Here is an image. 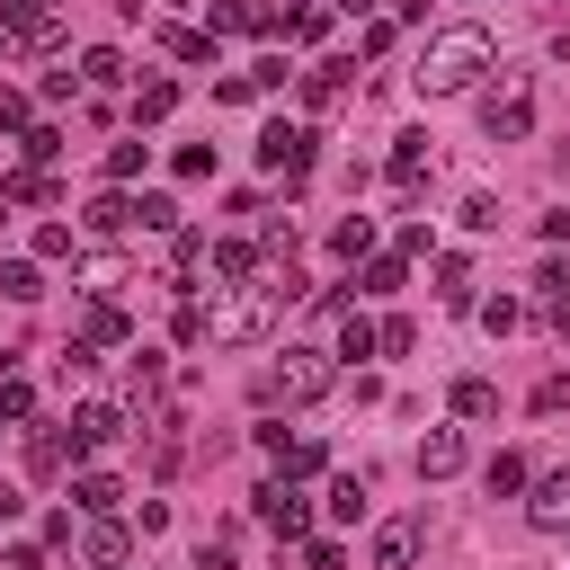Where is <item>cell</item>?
<instances>
[{"label": "cell", "mask_w": 570, "mask_h": 570, "mask_svg": "<svg viewBox=\"0 0 570 570\" xmlns=\"http://www.w3.org/2000/svg\"><path fill=\"white\" fill-rule=\"evenodd\" d=\"M490 62H499V45H490V27H436L410 80H419L428 98H454V89H472V80H481Z\"/></svg>", "instance_id": "cell-1"}, {"label": "cell", "mask_w": 570, "mask_h": 570, "mask_svg": "<svg viewBox=\"0 0 570 570\" xmlns=\"http://www.w3.org/2000/svg\"><path fill=\"white\" fill-rule=\"evenodd\" d=\"M276 312H285L276 276H267V285H240L232 303H214V312H205V338H223V347H249V338H267V330H276Z\"/></svg>", "instance_id": "cell-2"}, {"label": "cell", "mask_w": 570, "mask_h": 570, "mask_svg": "<svg viewBox=\"0 0 570 570\" xmlns=\"http://www.w3.org/2000/svg\"><path fill=\"white\" fill-rule=\"evenodd\" d=\"M338 383V365H330V347H285L267 374H258V401H285V410H303V401H321Z\"/></svg>", "instance_id": "cell-3"}, {"label": "cell", "mask_w": 570, "mask_h": 570, "mask_svg": "<svg viewBox=\"0 0 570 570\" xmlns=\"http://www.w3.org/2000/svg\"><path fill=\"white\" fill-rule=\"evenodd\" d=\"M481 134H490V142H525V134H534V80H525V71H499V80L481 89Z\"/></svg>", "instance_id": "cell-4"}, {"label": "cell", "mask_w": 570, "mask_h": 570, "mask_svg": "<svg viewBox=\"0 0 570 570\" xmlns=\"http://www.w3.org/2000/svg\"><path fill=\"white\" fill-rule=\"evenodd\" d=\"M347 98H356V53H330V62L303 71V107H312V116H338Z\"/></svg>", "instance_id": "cell-5"}, {"label": "cell", "mask_w": 570, "mask_h": 570, "mask_svg": "<svg viewBox=\"0 0 570 570\" xmlns=\"http://www.w3.org/2000/svg\"><path fill=\"white\" fill-rule=\"evenodd\" d=\"M525 490H534V499H525V525H543V534H570V463L534 472Z\"/></svg>", "instance_id": "cell-6"}, {"label": "cell", "mask_w": 570, "mask_h": 570, "mask_svg": "<svg viewBox=\"0 0 570 570\" xmlns=\"http://www.w3.org/2000/svg\"><path fill=\"white\" fill-rule=\"evenodd\" d=\"M258 517L276 525V543H303V534H312V499H303L294 481H267V490H258Z\"/></svg>", "instance_id": "cell-7"}, {"label": "cell", "mask_w": 570, "mask_h": 570, "mask_svg": "<svg viewBox=\"0 0 570 570\" xmlns=\"http://www.w3.org/2000/svg\"><path fill=\"white\" fill-rule=\"evenodd\" d=\"M258 160L285 169V178H303V169H312V125H285V116H276V125L258 134Z\"/></svg>", "instance_id": "cell-8"}, {"label": "cell", "mask_w": 570, "mask_h": 570, "mask_svg": "<svg viewBox=\"0 0 570 570\" xmlns=\"http://www.w3.org/2000/svg\"><path fill=\"white\" fill-rule=\"evenodd\" d=\"M125 436V410L116 401H80L71 410V454H98V445H116Z\"/></svg>", "instance_id": "cell-9"}, {"label": "cell", "mask_w": 570, "mask_h": 570, "mask_svg": "<svg viewBox=\"0 0 570 570\" xmlns=\"http://www.w3.org/2000/svg\"><path fill=\"white\" fill-rule=\"evenodd\" d=\"M258 445L285 463V481H312V472L330 463V454H321V436H285V428H258Z\"/></svg>", "instance_id": "cell-10"}, {"label": "cell", "mask_w": 570, "mask_h": 570, "mask_svg": "<svg viewBox=\"0 0 570 570\" xmlns=\"http://www.w3.org/2000/svg\"><path fill=\"white\" fill-rule=\"evenodd\" d=\"M463 472V428H428L419 436V481H454Z\"/></svg>", "instance_id": "cell-11"}, {"label": "cell", "mask_w": 570, "mask_h": 570, "mask_svg": "<svg viewBox=\"0 0 570 570\" xmlns=\"http://www.w3.org/2000/svg\"><path fill=\"white\" fill-rule=\"evenodd\" d=\"M134 552V525H116V517H89V534H80V561L89 570H116Z\"/></svg>", "instance_id": "cell-12"}, {"label": "cell", "mask_w": 570, "mask_h": 570, "mask_svg": "<svg viewBox=\"0 0 570 570\" xmlns=\"http://www.w3.org/2000/svg\"><path fill=\"white\" fill-rule=\"evenodd\" d=\"M428 169H436L428 134H401V142H392V187H401V196H419V187H428Z\"/></svg>", "instance_id": "cell-13"}, {"label": "cell", "mask_w": 570, "mask_h": 570, "mask_svg": "<svg viewBox=\"0 0 570 570\" xmlns=\"http://www.w3.org/2000/svg\"><path fill=\"white\" fill-rule=\"evenodd\" d=\"M214 36H276L267 0H214Z\"/></svg>", "instance_id": "cell-14"}, {"label": "cell", "mask_w": 570, "mask_h": 570, "mask_svg": "<svg viewBox=\"0 0 570 570\" xmlns=\"http://www.w3.org/2000/svg\"><path fill=\"white\" fill-rule=\"evenodd\" d=\"M9 45H18V53H62V9L45 0L36 18H18V27H9Z\"/></svg>", "instance_id": "cell-15"}, {"label": "cell", "mask_w": 570, "mask_h": 570, "mask_svg": "<svg viewBox=\"0 0 570 570\" xmlns=\"http://www.w3.org/2000/svg\"><path fill=\"white\" fill-rule=\"evenodd\" d=\"M410 561H419V525H410V517L374 525V570H410Z\"/></svg>", "instance_id": "cell-16"}, {"label": "cell", "mask_w": 570, "mask_h": 570, "mask_svg": "<svg viewBox=\"0 0 570 570\" xmlns=\"http://www.w3.org/2000/svg\"><path fill=\"white\" fill-rule=\"evenodd\" d=\"M116 499H125L116 472H80V481H71V508H80V517H116Z\"/></svg>", "instance_id": "cell-17"}, {"label": "cell", "mask_w": 570, "mask_h": 570, "mask_svg": "<svg viewBox=\"0 0 570 570\" xmlns=\"http://www.w3.org/2000/svg\"><path fill=\"white\" fill-rule=\"evenodd\" d=\"M534 285H543V321L570 338V267H561V258H543V267H534Z\"/></svg>", "instance_id": "cell-18"}, {"label": "cell", "mask_w": 570, "mask_h": 570, "mask_svg": "<svg viewBox=\"0 0 570 570\" xmlns=\"http://www.w3.org/2000/svg\"><path fill=\"white\" fill-rule=\"evenodd\" d=\"M0 205H27V214H36V205H53V178L27 160V169H9V178H0Z\"/></svg>", "instance_id": "cell-19"}, {"label": "cell", "mask_w": 570, "mask_h": 570, "mask_svg": "<svg viewBox=\"0 0 570 570\" xmlns=\"http://www.w3.org/2000/svg\"><path fill=\"white\" fill-rule=\"evenodd\" d=\"M80 338H89V347H125V338H134V321H125L116 303H89V312H80Z\"/></svg>", "instance_id": "cell-20"}, {"label": "cell", "mask_w": 570, "mask_h": 570, "mask_svg": "<svg viewBox=\"0 0 570 570\" xmlns=\"http://www.w3.org/2000/svg\"><path fill=\"white\" fill-rule=\"evenodd\" d=\"M454 419H499V383L490 374H463L454 383Z\"/></svg>", "instance_id": "cell-21"}, {"label": "cell", "mask_w": 570, "mask_h": 570, "mask_svg": "<svg viewBox=\"0 0 570 570\" xmlns=\"http://www.w3.org/2000/svg\"><path fill=\"white\" fill-rule=\"evenodd\" d=\"M80 454H71V436H27V472L36 481H53V472H71Z\"/></svg>", "instance_id": "cell-22"}, {"label": "cell", "mask_w": 570, "mask_h": 570, "mask_svg": "<svg viewBox=\"0 0 570 570\" xmlns=\"http://www.w3.org/2000/svg\"><path fill=\"white\" fill-rule=\"evenodd\" d=\"M205 258H214V276H232V285H249V276H258V249H249V240H214Z\"/></svg>", "instance_id": "cell-23"}, {"label": "cell", "mask_w": 570, "mask_h": 570, "mask_svg": "<svg viewBox=\"0 0 570 570\" xmlns=\"http://www.w3.org/2000/svg\"><path fill=\"white\" fill-rule=\"evenodd\" d=\"M0 294H9V303H36V294H45V267H36V258H0Z\"/></svg>", "instance_id": "cell-24"}, {"label": "cell", "mask_w": 570, "mask_h": 570, "mask_svg": "<svg viewBox=\"0 0 570 570\" xmlns=\"http://www.w3.org/2000/svg\"><path fill=\"white\" fill-rule=\"evenodd\" d=\"M80 80H89V89H116V80H125V53H116V45H89V53H80Z\"/></svg>", "instance_id": "cell-25"}, {"label": "cell", "mask_w": 570, "mask_h": 570, "mask_svg": "<svg viewBox=\"0 0 570 570\" xmlns=\"http://www.w3.org/2000/svg\"><path fill=\"white\" fill-rule=\"evenodd\" d=\"M169 107H178V80H142L134 89V125H160Z\"/></svg>", "instance_id": "cell-26"}, {"label": "cell", "mask_w": 570, "mask_h": 570, "mask_svg": "<svg viewBox=\"0 0 570 570\" xmlns=\"http://www.w3.org/2000/svg\"><path fill=\"white\" fill-rule=\"evenodd\" d=\"M330 249H338V258H374V214H347V223L330 232Z\"/></svg>", "instance_id": "cell-27"}, {"label": "cell", "mask_w": 570, "mask_h": 570, "mask_svg": "<svg viewBox=\"0 0 570 570\" xmlns=\"http://www.w3.org/2000/svg\"><path fill=\"white\" fill-rule=\"evenodd\" d=\"M374 347H383V330L365 312H338V356H374Z\"/></svg>", "instance_id": "cell-28"}, {"label": "cell", "mask_w": 570, "mask_h": 570, "mask_svg": "<svg viewBox=\"0 0 570 570\" xmlns=\"http://www.w3.org/2000/svg\"><path fill=\"white\" fill-rule=\"evenodd\" d=\"M481 481H490V499H517L534 472H525V454H490V472H481Z\"/></svg>", "instance_id": "cell-29"}, {"label": "cell", "mask_w": 570, "mask_h": 570, "mask_svg": "<svg viewBox=\"0 0 570 570\" xmlns=\"http://www.w3.org/2000/svg\"><path fill=\"white\" fill-rule=\"evenodd\" d=\"M436 294H445V303H454V312H463V303H472V267H463V258H454V249H445V258H436Z\"/></svg>", "instance_id": "cell-30"}, {"label": "cell", "mask_w": 570, "mask_h": 570, "mask_svg": "<svg viewBox=\"0 0 570 570\" xmlns=\"http://www.w3.org/2000/svg\"><path fill=\"white\" fill-rule=\"evenodd\" d=\"M330 517H338V525H356V517H365V481H356V472H338V481H330Z\"/></svg>", "instance_id": "cell-31"}, {"label": "cell", "mask_w": 570, "mask_h": 570, "mask_svg": "<svg viewBox=\"0 0 570 570\" xmlns=\"http://www.w3.org/2000/svg\"><path fill=\"white\" fill-rule=\"evenodd\" d=\"M160 45H169V53H178V62H214V36H205V27H169V36H160Z\"/></svg>", "instance_id": "cell-32"}, {"label": "cell", "mask_w": 570, "mask_h": 570, "mask_svg": "<svg viewBox=\"0 0 570 570\" xmlns=\"http://www.w3.org/2000/svg\"><path fill=\"white\" fill-rule=\"evenodd\" d=\"M401 276H410L401 258H365V276H356V294H401Z\"/></svg>", "instance_id": "cell-33"}, {"label": "cell", "mask_w": 570, "mask_h": 570, "mask_svg": "<svg viewBox=\"0 0 570 570\" xmlns=\"http://www.w3.org/2000/svg\"><path fill=\"white\" fill-rule=\"evenodd\" d=\"M517 321H525V303H517V294H490V303H481V330H490V338H508Z\"/></svg>", "instance_id": "cell-34"}, {"label": "cell", "mask_w": 570, "mask_h": 570, "mask_svg": "<svg viewBox=\"0 0 570 570\" xmlns=\"http://www.w3.org/2000/svg\"><path fill=\"white\" fill-rule=\"evenodd\" d=\"M285 80H303L285 53H258V62H249V89H285Z\"/></svg>", "instance_id": "cell-35"}, {"label": "cell", "mask_w": 570, "mask_h": 570, "mask_svg": "<svg viewBox=\"0 0 570 570\" xmlns=\"http://www.w3.org/2000/svg\"><path fill=\"white\" fill-rule=\"evenodd\" d=\"M142 160H151V142H116V151H107V178H116V187H125V178H134V169H142Z\"/></svg>", "instance_id": "cell-36"}, {"label": "cell", "mask_w": 570, "mask_h": 570, "mask_svg": "<svg viewBox=\"0 0 570 570\" xmlns=\"http://www.w3.org/2000/svg\"><path fill=\"white\" fill-rule=\"evenodd\" d=\"M125 223H134L125 196H98V205H89V232H125Z\"/></svg>", "instance_id": "cell-37"}, {"label": "cell", "mask_w": 570, "mask_h": 570, "mask_svg": "<svg viewBox=\"0 0 570 570\" xmlns=\"http://www.w3.org/2000/svg\"><path fill=\"white\" fill-rule=\"evenodd\" d=\"M89 365H98V347H89V338H71V347H62V356H53V374H62V383H80V374H89Z\"/></svg>", "instance_id": "cell-38"}, {"label": "cell", "mask_w": 570, "mask_h": 570, "mask_svg": "<svg viewBox=\"0 0 570 570\" xmlns=\"http://www.w3.org/2000/svg\"><path fill=\"white\" fill-rule=\"evenodd\" d=\"M27 116H36V98L27 89H0V134H27Z\"/></svg>", "instance_id": "cell-39"}, {"label": "cell", "mask_w": 570, "mask_h": 570, "mask_svg": "<svg viewBox=\"0 0 570 570\" xmlns=\"http://www.w3.org/2000/svg\"><path fill=\"white\" fill-rule=\"evenodd\" d=\"M18 151H27V160H36V169H53V151H62V134H53V125H36V134H27V142H18Z\"/></svg>", "instance_id": "cell-40"}, {"label": "cell", "mask_w": 570, "mask_h": 570, "mask_svg": "<svg viewBox=\"0 0 570 570\" xmlns=\"http://www.w3.org/2000/svg\"><path fill=\"white\" fill-rule=\"evenodd\" d=\"M134 223H142V232H169V223H178V205H169V196H142V205H134Z\"/></svg>", "instance_id": "cell-41"}, {"label": "cell", "mask_w": 570, "mask_h": 570, "mask_svg": "<svg viewBox=\"0 0 570 570\" xmlns=\"http://www.w3.org/2000/svg\"><path fill=\"white\" fill-rule=\"evenodd\" d=\"M36 258H71V223H36Z\"/></svg>", "instance_id": "cell-42"}, {"label": "cell", "mask_w": 570, "mask_h": 570, "mask_svg": "<svg viewBox=\"0 0 570 570\" xmlns=\"http://www.w3.org/2000/svg\"><path fill=\"white\" fill-rule=\"evenodd\" d=\"M196 570H232V525H223V534H205V543H196Z\"/></svg>", "instance_id": "cell-43"}, {"label": "cell", "mask_w": 570, "mask_h": 570, "mask_svg": "<svg viewBox=\"0 0 570 570\" xmlns=\"http://www.w3.org/2000/svg\"><path fill=\"white\" fill-rule=\"evenodd\" d=\"M534 410H543V419L570 410V374H543V383H534Z\"/></svg>", "instance_id": "cell-44"}, {"label": "cell", "mask_w": 570, "mask_h": 570, "mask_svg": "<svg viewBox=\"0 0 570 570\" xmlns=\"http://www.w3.org/2000/svg\"><path fill=\"white\" fill-rule=\"evenodd\" d=\"M27 410H36V392H27V374H9L0 383V419H27Z\"/></svg>", "instance_id": "cell-45"}, {"label": "cell", "mask_w": 570, "mask_h": 570, "mask_svg": "<svg viewBox=\"0 0 570 570\" xmlns=\"http://www.w3.org/2000/svg\"><path fill=\"white\" fill-rule=\"evenodd\" d=\"M463 223L472 232H499V196H463Z\"/></svg>", "instance_id": "cell-46"}, {"label": "cell", "mask_w": 570, "mask_h": 570, "mask_svg": "<svg viewBox=\"0 0 570 570\" xmlns=\"http://www.w3.org/2000/svg\"><path fill=\"white\" fill-rule=\"evenodd\" d=\"M125 285V258H89V294H116Z\"/></svg>", "instance_id": "cell-47"}, {"label": "cell", "mask_w": 570, "mask_h": 570, "mask_svg": "<svg viewBox=\"0 0 570 570\" xmlns=\"http://www.w3.org/2000/svg\"><path fill=\"white\" fill-rule=\"evenodd\" d=\"M303 570H347V552L338 543H303Z\"/></svg>", "instance_id": "cell-48"}, {"label": "cell", "mask_w": 570, "mask_h": 570, "mask_svg": "<svg viewBox=\"0 0 570 570\" xmlns=\"http://www.w3.org/2000/svg\"><path fill=\"white\" fill-rule=\"evenodd\" d=\"M9 517H27V490H18V481H0V525H9Z\"/></svg>", "instance_id": "cell-49"}, {"label": "cell", "mask_w": 570, "mask_h": 570, "mask_svg": "<svg viewBox=\"0 0 570 570\" xmlns=\"http://www.w3.org/2000/svg\"><path fill=\"white\" fill-rule=\"evenodd\" d=\"M392 18H428V0H392Z\"/></svg>", "instance_id": "cell-50"}, {"label": "cell", "mask_w": 570, "mask_h": 570, "mask_svg": "<svg viewBox=\"0 0 570 570\" xmlns=\"http://www.w3.org/2000/svg\"><path fill=\"white\" fill-rule=\"evenodd\" d=\"M338 9H347V18H374V9H383V0H338Z\"/></svg>", "instance_id": "cell-51"}, {"label": "cell", "mask_w": 570, "mask_h": 570, "mask_svg": "<svg viewBox=\"0 0 570 570\" xmlns=\"http://www.w3.org/2000/svg\"><path fill=\"white\" fill-rule=\"evenodd\" d=\"M0 62H9V36H0Z\"/></svg>", "instance_id": "cell-52"}, {"label": "cell", "mask_w": 570, "mask_h": 570, "mask_svg": "<svg viewBox=\"0 0 570 570\" xmlns=\"http://www.w3.org/2000/svg\"><path fill=\"white\" fill-rule=\"evenodd\" d=\"M53 9H71V0H53Z\"/></svg>", "instance_id": "cell-53"}, {"label": "cell", "mask_w": 570, "mask_h": 570, "mask_svg": "<svg viewBox=\"0 0 570 570\" xmlns=\"http://www.w3.org/2000/svg\"><path fill=\"white\" fill-rule=\"evenodd\" d=\"M169 9H187V0H169Z\"/></svg>", "instance_id": "cell-54"}]
</instances>
